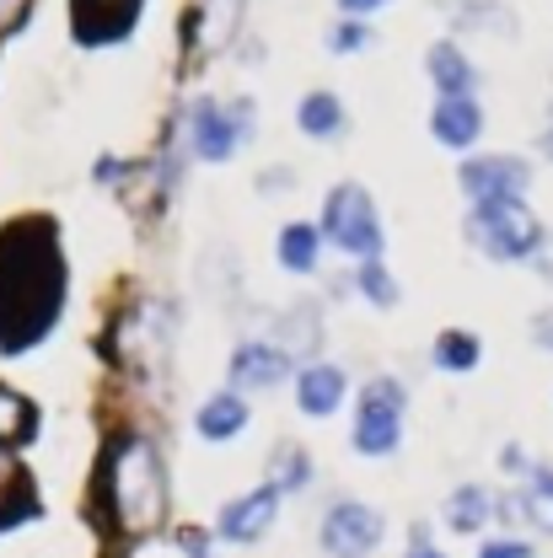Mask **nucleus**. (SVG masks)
I'll use <instances>...</instances> for the list:
<instances>
[{"label":"nucleus","instance_id":"obj_8","mask_svg":"<svg viewBox=\"0 0 553 558\" xmlns=\"http://www.w3.org/2000/svg\"><path fill=\"white\" fill-rule=\"evenodd\" d=\"M279 494L275 484H259L248 488V494H237L231 505H220V515H215V537L220 543H231V548H253V543H264L269 537V526L279 521Z\"/></svg>","mask_w":553,"mask_h":558},{"label":"nucleus","instance_id":"obj_34","mask_svg":"<svg viewBox=\"0 0 553 558\" xmlns=\"http://www.w3.org/2000/svg\"><path fill=\"white\" fill-rule=\"evenodd\" d=\"M376 5H387V0H339V11H345V16H371Z\"/></svg>","mask_w":553,"mask_h":558},{"label":"nucleus","instance_id":"obj_12","mask_svg":"<svg viewBox=\"0 0 553 558\" xmlns=\"http://www.w3.org/2000/svg\"><path fill=\"white\" fill-rule=\"evenodd\" d=\"M296 376V360L275 339H248L231 349V392H275Z\"/></svg>","mask_w":553,"mask_h":558},{"label":"nucleus","instance_id":"obj_14","mask_svg":"<svg viewBox=\"0 0 553 558\" xmlns=\"http://www.w3.org/2000/svg\"><path fill=\"white\" fill-rule=\"evenodd\" d=\"M345 392H349V376L339 365H328V360H306V365L296 371V409L306 418L339 414Z\"/></svg>","mask_w":553,"mask_h":558},{"label":"nucleus","instance_id":"obj_31","mask_svg":"<svg viewBox=\"0 0 553 558\" xmlns=\"http://www.w3.org/2000/svg\"><path fill=\"white\" fill-rule=\"evenodd\" d=\"M532 344L553 354V312H538V317H532Z\"/></svg>","mask_w":553,"mask_h":558},{"label":"nucleus","instance_id":"obj_6","mask_svg":"<svg viewBox=\"0 0 553 558\" xmlns=\"http://www.w3.org/2000/svg\"><path fill=\"white\" fill-rule=\"evenodd\" d=\"M382 537H387V521L365 499H334L317 526V543L328 558H371L382 548Z\"/></svg>","mask_w":553,"mask_h":558},{"label":"nucleus","instance_id":"obj_27","mask_svg":"<svg viewBox=\"0 0 553 558\" xmlns=\"http://www.w3.org/2000/svg\"><path fill=\"white\" fill-rule=\"evenodd\" d=\"M365 44H371L365 22H334V27H328V49H334V54H354V49H365Z\"/></svg>","mask_w":553,"mask_h":558},{"label":"nucleus","instance_id":"obj_7","mask_svg":"<svg viewBox=\"0 0 553 558\" xmlns=\"http://www.w3.org/2000/svg\"><path fill=\"white\" fill-rule=\"evenodd\" d=\"M145 0H70V38L81 49H108L124 44L140 27Z\"/></svg>","mask_w":553,"mask_h":558},{"label":"nucleus","instance_id":"obj_22","mask_svg":"<svg viewBox=\"0 0 553 558\" xmlns=\"http://www.w3.org/2000/svg\"><path fill=\"white\" fill-rule=\"evenodd\" d=\"M296 130L312 140H334L345 130V102H339L334 92H306V97L296 102Z\"/></svg>","mask_w":553,"mask_h":558},{"label":"nucleus","instance_id":"obj_28","mask_svg":"<svg viewBox=\"0 0 553 558\" xmlns=\"http://www.w3.org/2000/svg\"><path fill=\"white\" fill-rule=\"evenodd\" d=\"M172 543H178L189 558H215L209 554V532H200V526H178V532H172Z\"/></svg>","mask_w":553,"mask_h":558},{"label":"nucleus","instance_id":"obj_35","mask_svg":"<svg viewBox=\"0 0 553 558\" xmlns=\"http://www.w3.org/2000/svg\"><path fill=\"white\" fill-rule=\"evenodd\" d=\"M538 145H543V156H553V124L543 130V140H538Z\"/></svg>","mask_w":553,"mask_h":558},{"label":"nucleus","instance_id":"obj_24","mask_svg":"<svg viewBox=\"0 0 553 558\" xmlns=\"http://www.w3.org/2000/svg\"><path fill=\"white\" fill-rule=\"evenodd\" d=\"M516 499H521V521L553 537V468H532V473H527V488H521Z\"/></svg>","mask_w":553,"mask_h":558},{"label":"nucleus","instance_id":"obj_16","mask_svg":"<svg viewBox=\"0 0 553 558\" xmlns=\"http://www.w3.org/2000/svg\"><path fill=\"white\" fill-rule=\"evenodd\" d=\"M248 418H253V409H248L242 392H209L194 414V429H200V440L220 446V440H237L248 429Z\"/></svg>","mask_w":553,"mask_h":558},{"label":"nucleus","instance_id":"obj_9","mask_svg":"<svg viewBox=\"0 0 553 558\" xmlns=\"http://www.w3.org/2000/svg\"><path fill=\"white\" fill-rule=\"evenodd\" d=\"M253 130V102L242 97V102H194V150L205 156V161H231L237 156V145L248 140Z\"/></svg>","mask_w":553,"mask_h":558},{"label":"nucleus","instance_id":"obj_21","mask_svg":"<svg viewBox=\"0 0 553 558\" xmlns=\"http://www.w3.org/2000/svg\"><path fill=\"white\" fill-rule=\"evenodd\" d=\"M290 360L296 354H317L323 349V312L312 306V301H296L290 312H285V323H279V339H275Z\"/></svg>","mask_w":553,"mask_h":558},{"label":"nucleus","instance_id":"obj_13","mask_svg":"<svg viewBox=\"0 0 553 558\" xmlns=\"http://www.w3.org/2000/svg\"><path fill=\"white\" fill-rule=\"evenodd\" d=\"M38 515H44V499H38L33 473L22 468V457H16V451H5V446H0V532L27 526V521H38Z\"/></svg>","mask_w":553,"mask_h":558},{"label":"nucleus","instance_id":"obj_23","mask_svg":"<svg viewBox=\"0 0 553 558\" xmlns=\"http://www.w3.org/2000/svg\"><path fill=\"white\" fill-rule=\"evenodd\" d=\"M430 360H435L441 371H452V376H468V371H479L484 344H479V333H468V328H441L435 344H430Z\"/></svg>","mask_w":553,"mask_h":558},{"label":"nucleus","instance_id":"obj_15","mask_svg":"<svg viewBox=\"0 0 553 558\" xmlns=\"http://www.w3.org/2000/svg\"><path fill=\"white\" fill-rule=\"evenodd\" d=\"M430 135L441 140L446 150H468L473 140L484 135V108L473 97H441L430 108Z\"/></svg>","mask_w":553,"mask_h":558},{"label":"nucleus","instance_id":"obj_2","mask_svg":"<svg viewBox=\"0 0 553 558\" xmlns=\"http://www.w3.org/2000/svg\"><path fill=\"white\" fill-rule=\"evenodd\" d=\"M97 499H103L108 526L119 537H130V543H145V537H156L167 526V515H172V478H167V462H161L151 435L113 429L103 440Z\"/></svg>","mask_w":553,"mask_h":558},{"label":"nucleus","instance_id":"obj_29","mask_svg":"<svg viewBox=\"0 0 553 558\" xmlns=\"http://www.w3.org/2000/svg\"><path fill=\"white\" fill-rule=\"evenodd\" d=\"M479 558H532V543H521V537H494L479 548Z\"/></svg>","mask_w":553,"mask_h":558},{"label":"nucleus","instance_id":"obj_30","mask_svg":"<svg viewBox=\"0 0 553 558\" xmlns=\"http://www.w3.org/2000/svg\"><path fill=\"white\" fill-rule=\"evenodd\" d=\"M290 183H296V172H290V167H269V172H259V189H264V194H279V189H290Z\"/></svg>","mask_w":553,"mask_h":558},{"label":"nucleus","instance_id":"obj_19","mask_svg":"<svg viewBox=\"0 0 553 558\" xmlns=\"http://www.w3.org/2000/svg\"><path fill=\"white\" fill-rule=\"evenodd\" d=\"M494 515V494L484 484H457L446 494V526L462 532V537H479Z\"/></svg>","mask_w":553,"mask_h":558},{"label":"nucleus","instance_id":"obj_1","mask_svg":"<svg viewBox=\"0 0 553 558\" xmlns=\"http://www.w3.org/2000/svg\"><path fill=\"white\" fill-rule=\"evenodd\" d=\"M70 269L60 226L49 215H16L0 226V354L38 349L65 317Z\"/></svg>","mask_w":553,"mask_h":558},{"label":"nucleus","instance_id":"obj_11","mask_svg":"<svg viewBox=\"0 0 553 558\" xmlns=\"http://www.w3.org/2000/svg\"><path fill=\"white\" fill-rule=\"evenodd\" d=\"M242 16H248V0H194L189 22H183V38H189V60H215L237 44L242 33Z\"/></svg>","mask_w":553,"mask_h":558},{"label":"nucleus","instance_id":"obj_10","mask_svg":"<svg viewBox=\"0 0 553 558\" xmlns=\"http://www.w3.org/2000/svg\"><path fill=\"white\" fill-rule=\"evenodd\" d=\"M457 183L473 205H494V199H521L532 183V167L521 156H468L457 167Z\"/></svg>","mask_w":553,"mask_h":558},{"label":"nucleus","instance_id":"obj_18","mask_svg":"<svg viewBox=\"0 0 553 558\" xmlns=\"http://www.w3.org/2000/svg\"><path fill=\"white\" fill-rule=\"evenodd\" d=\"M424 70H430V81H435V92L441 97H473V65H468V54L457 49V44H430V54H424Z\"/></svg>","mask_w":553,"mask_h":558},{"label":"nucleus","instance_id":"obj_20","mask_svg":"<svg viewBox=\"0 0 553 558\" xmlns=\"http://www.w3.org/2000/svg\"><path fill=\"white\" fill-rule=\"evenodd\" d=\"M317 258H323V226H312V220H290V226L279 231V269H290V275H312Z\"/></svg>","mask_w":553,"mask_h":558},{"label":"nucleus","instance_id":"obj_25","mask_svg":"<svg viewBox=\"0 0 553 558\" xmlns=\"http://www.w3.org/2000/svg\"><path fill=\"white\" fill-rule=\"evenodd\" d=\"M264 484H275L279 494H296V488L312 484V457L301 451V446H275V457H269V478Z\"/></svg>","mask_w":553,"mask_h":558},{"label":"nucleus","instance_id":"obj_3","mask_svg":"<svg viewBox=\"0 0 553 558\" xmlns=\"http://www.w3.org/2000/svg\"><path fill=\"white\" fill-rule=\"evenodd\" d=\"M468 242L489 253L494 264H521V258H538L549 247V231L521 199H494V205H473L462 220Z\"/></svg>","mask_w":553,"mask_h":558},{"label":"nucleus","instance_id":"obj_26","mask_svg":"<svg viewBox=\"0 0 553 558\" xmlns=\"http://www.w3.org/2000/svg\"><path fill=\"white\" fill-rule=\"evenodd\" d=\"M354 290L371 301V306H382V312H393L398 301H404V290H398V279L393 269L382 264V258H371V264H360V275H354Z\"/></svg>","mask_w":553,"mask_h":558},{"label":"nucleus","instance_id":"obj_33","mask_svg":"<svg viewBox=\"0 0 553 558\" xmlns=\"http://www.w3.org/2000/svg\"><path fill=\"white\" fill-rule=\"evenodd\" d=\"M500 468H505V473H532V468H527V451H521V446H505Z\"/></svg>","mask_w":553,"mask_h":558},{"label":"nucleus","instance_id":"obj_17","mask_svg":"<svg viewBox=\"0 0 553 558\" xmlns=\"http://www.w3.org/2000/svg\"><path fill=\"white\" fill-rule=\"evenodd\" d=\"M38 424H44L38 403H33L27 392H16V387L0 381V446H5V451L33 446V440H38Z\"/></svg>","mask_w":553,"mask_h":558},{"label":"nucleus","instance_id":"obj_5","mask_svg":"<svg viewBox=\"0 0 553 558\" xmlns=\"http://www.w3.org/2000/svg\"><path fill=\"white\" fill-rule=\"evenodd\" d=\"M323 242H334L339 253L349 258H360V264H371L376 253H382V220H376V205H371V194L360 189V183H334L328 189V199H323Z\"/></svg>","mask_w":553,"mask_h":558},{"label":"nucleus","instance_id":"obj_32","mask_svg":"<svg viewBox=\"0 0 553 558\" xmlns=\"http://www.w3.org/2000/svg\"><path fill=\"white\" fill-rule=\"evenodd\" d=\"M409 558H446L430 537H424V526H414V543H409Z\"/></svg>","mask_w":553,"mask_h":558},{"label":"nucleus","instance_id":"obj_4","mask_svg":"<svg viewBox=\"0 0 553 558\" xmlns=\"http://www.w3.org/2000/svg\"><path fill=\"white\" fill-rule=\"evenodd\" d=\"M404 414H409V387L398 376H371L354 398L349 446L360 457H393L404 446Z\"/></svg>","mask_w":553,"mask_h":558}]
</instances>
